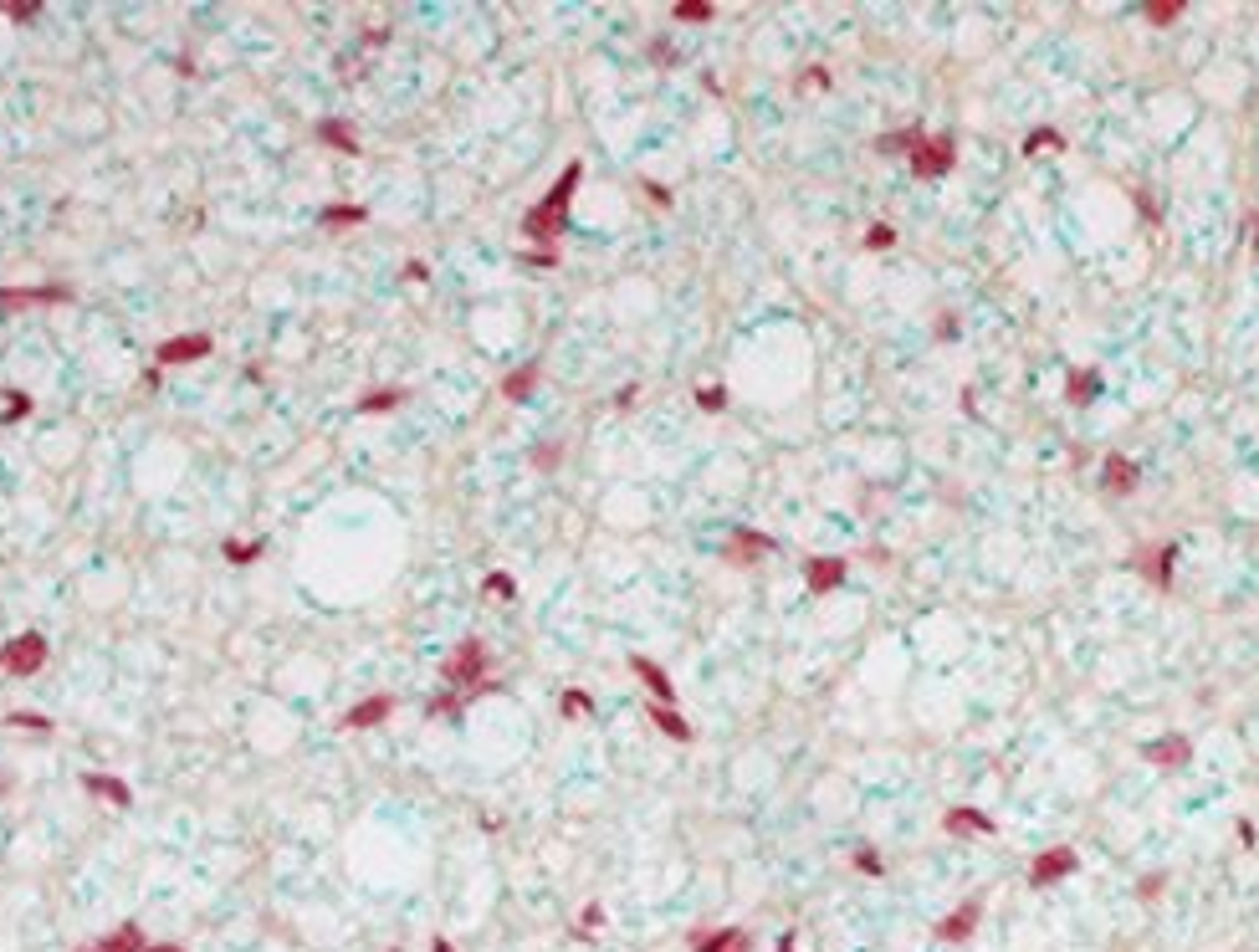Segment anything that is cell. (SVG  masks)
Wrapping results in <instances>:
<instances>
[{
  "label": "cell",
  "instance_id": "6da1fadb",
  "mask_svg": "<svg viewBox=\"0 0 1259 952\" xmlns=\"http://www.w3.org/2000/svg\"><path fill=\"white\" fill-rule=\"evenodd\" d=\"M578 180H584V165L574 159V165L559 174V185H553V190L523 216V236H527V241H559V236H563V225H569V200L578 190Z\"/></svg>",
  "mask_w": 1259,
  "mask_h": 952
},
{
  "label": "cell",
  "instance_id": "7a4b0ae2",
  "mask_svg": "<svg viewBox=\"0 0 1259 952\" xmlns=\"http://www.w3.org/2000/svg\"><path fill=\"white\" fill-rule=\"evenodd\" d=\"M446 681L451 686H466V696H492V692H502L492 676H487V645L482 641H461L456 650H451Z\"/></svg>",
  "mask_w": 1259,
  "mask_h": 952
},
{
  "label": "cell",
  "instance_id": "3957f363",
  "mask_svg": "<svg viewBox=\"0 0 1259 952\" xmlns=\"http://www.w3.org/2000/svg\"><path fill=\"white\" fill-rule=\"evenodd\" d=\"M0 666H6L10 676H36L46 666V635H16V641H6V650H0Z\"/></svg>",
  "mask_w": 1259,
  "mask_h": 952
},
{
  "label": "cell",
  "instance_id": "277c9868",
  "mask_svg": "<svg viewBox=\"0 0 1259 952\" xmlns=\"http://www.w3.org/2000/svg\"><path fill=\"white\" fill-rule=\"evenodd\" d=\"M906 165H912L916 180H942L952 169V139H927L922 133V144L906 154Z\"/></svg>",
  "mask_w": 1259,
  "mask_h": 952
},
{
  "label": "cell",
  "instance_id": "5b68a950",
  "mask_svg": "<svg viewBox=\"0 0 1259 952\" xmlns=\"http://www.w3.org/2000/svg\"><path fill=\"white\" fill-rule=\"evenodd\" d=\"M1080 866V855L1070 845H1050L1044 855H1035V866H1029V886L1035 891H1044V886H1055V881H1065V875H1075Z\"/></svg>",
  "mask_w": 1259,
  "mask_h": 952
},
{
  "label": "cell",
  "instance_id": "8992f818",
  "mask_svg": "<svg viewBox=\"0 0 1259 952\" xmlns=\"http://www.w3.org/2000/svg\"><path fill=\"white\" fill-rule=\"evenodd\" d=\"M210 333H180V338H165V344L154 348V364L159 369H169V364H200V359H210Z\"/></svg>",
  "mask_w": 1259,
  "mask_h": 952
},
{
  "label": "cell",
  "instance_id": "52a82bcc",
  "mask_svg": "<svg viewBox=\"0 0 1259 952\" xmlns=\"http://www.w3.org/2000/svg\"><path fill=\"white\" fill-rule=\"evenodd\" d=\"M978 922H984V901L973 896V901H963L958 911H948V917L937 922V932H931V937H937V943H967V937L978 932Z\"/></svg>",
  "mask_w": 1259,
  "mask_h": 952
},
{
  "label": "cell",
  "instance_id": "ba28073f",
  "mask_svg": "<svg viewBox=\"0 0 1259 952\" xmlns=\"http://www.w3.org/2000/svg\"><path fill=\"white\" fill-rule=\"evenodd\" d=\"M72 303L67 287H0V308H62Z\"/></svg>",
  "mask_w": 1259,
  "mask_h": 952
},
{
  "label": "cell",
  "instance_id": "9c48e42d",
  "mask_svg": "<svg viewBox=\"0 0 1259 952\" xmlns=\"http://www.w3.org/2000/svg\"><path fill=\"white\" fill-rule=\"evenodd\" d=\"M395 717V696L380 692V696H369V701H359V707H348V717H344V732H369V728H380V722Z\"/></svg>",
  "mask_w": 1259,
  "mask_h": 952
},
{
  "label": "cell",
  "instance_id": "30bf717a",
  "mask_svg": "<svg viewBox=\"0 0 1259 952\" xmlns=\"http://www.w3.org/2000/svg\"><path fill=\"white\" fill-rule=\"evenodd\" d=\"M727 563H737V569H748V563H758L763 554H773V538L768 533H753V528H737L733 538H727Z\"/></svg>",
  "mask_w": 1259,
  "mask_h": 952
},
{
  "label": "cell",
  "instance_id": "8fae6325",
  "mask_svg": "<svg viewBox=\"0 0 1259 952\" xmlns=\"http://www.w3.org/2000/svg\"><path fill=\"white\" fill-rule=\"evenodd\" d=\"M1173 563H1178V543H1162V548H1152V554L1137 558V573L1152 579L1157 589H1173Z\"/></svg>",
  "mask_w": 1259,
  "mask_h": 952
},
{
  "label": "cell",
  "instance_id": "7c38bea8",
  "mask_svg": "<svg viewBox=\"0 0 1259 952\" xmlns=\"http://www.w3.org/2000/svg\"><path fill=\"white\" fill-rule=\"evenodd\" d=\"M1142 758L1157 763V768H1188V763H1193V743H1188V737H1162V743L1142 748Z\"/></svg>",
  "mask_w": 1259,
  "mask_h": 952
},
{
  "label": "cell",
  "instance_id": "4fadbf2b",
  "mask_svg": "<svg viewBox=\"0 0 1259 952\" xmlns=\"http://www.w3.org/2000/svg\"><path fill=\"white\" fill-rule=\"evenodd\" d=\"M942 830L948 835H958V840H967V835H993V820L984 809H967V804H958V809H948L942 814Z\"/></svg>",
  "mask_w": 1259,
  "mask_h": 952
},
{
  "label": "cell",
  "instance_id": "5bb4252c",
  "mask_svg": "<svg viewBox=\"0 0 1259 952\" xmlns=\"http://www.w3.org/2000/svg\"><path fill=\"white\" fill-rule=\"evenodd\" d=\"M1101 482L1111 486L1116 497H1126V492H1137V486H1142V467H1137V461H1126V456H1106Z\"/></svg>",
  "mask_w": 1259,
  "mask_h": 952
},
{
  "label": "cell",
  "instance_id": "9a60e30c",
  "mask_svg": "<svg viewBox=\"0 0 1259 952\" xmlns=\"http://www.w3.org/2000/svg\"><path fill=\"white\" fill-rule=\"evenodd\" d=\"M804 579H809L814 594H829V589L845 584V558H809L804 563Z\"/></svg>",
  "mask_w": 1259,
  "mask_h": 952
},
{
  "label": "cell",
  "instance_id": "2e32d148",
  "mask_svg": "<svg viewBox=\"0 0 1259 952\" xmlns=\"http://www.w3.org/2000/svg\"><path fill=\"white\" fill-rule=\"evenodd\" d=\"M630 671L640 676V681L650 686V692H656V707H671L676 701V686H671V676H665L656 661H646V656H630Z\"/></svg>",
  "mask_w": 1259,
  "mask_h": 952
},
{
  "label": "cell",
  "instance_id": "e0dca14e",
  "mask_svg": "<svg viewBox=\"0 0 1259 952\" xmlns=\"http://www.w3.org/2000/svg\"><path fill=\"white\" fill-rule=\"evenodd\" d=\"M82 784H87V794L108 799V804H118V809H129V804H133V788L123 784L118 773H82Z\"/></svg>",
  "mask_w": 1259,
  "mask_h": 952
},
{
  "label": "cell",
  "instance_id": "ac0fdd59",
  "mask_svg": "<svg viewBox=\"0 0 1259 952\" xmlns=\"http://www.w3.org/2000/svg\"><path fill=\"white\" fill-rule=\"evenodd\" d=\"M318 139L328 144V149H338V154H359V133L348 129V123H338V118H323L318 123Z\"/></svg>",
  "mask_w": 1259,
  "mask_h": 952
},
{
  "label": "cell",
  "instance_id": "d6986e66",
  "mask_svg": "<svg viewBox=\"0 0 1259 952\" xmlns=\"http://www.w3.org/2000/svg\"><path fill=\"white\" fill-rule=\"evenodd\" d=\"M144 947H149V937L138 932L133 922H123L118 932H108L103 943H98V952H144Z\"/></svg>",
  "mask_w": 1259,
  "mask_h": 952
},
{
  "label": "cell",
  "instance_id": "ffe728a7",
  "mask_svg": "<svg viewBox=\"0 0 1259 952\" xmlns=\"http://www.w3.org/2000/svg\"><path fill=\"white\" fill-rule=\"evenodd\" d=\"M650 722H656L671 743H691V737H697V732H691V722L682 717V712H671V707H650Z\"/></svg>",
  "mask_w": 1259,
  "mask_h": 952
},
{
  "label": "cell",
  "instance_id": "44dd1931",
  "mask_svg": "<svg viewBox=\"0 0 1259 952\" xmlns=\"http://www.w3.org/2000/svg\"><path fill=\"white\" fill-rule=\"evenodd\" d=\"M1095 395H1101V374H1095V369L1070 374V384H1065V399H1070V405H1091Z\"/></svg>",
  "mask_w": 1259,
  "mask_h": 952
},
{
  "label": "cell",
  "instance_id": "7402d4cb",
  "mask_svg": "<svg viewBox=\"0 0 1259 952\" xmlns=\"http://www.w3.org/2000/svg\"><path fill=\"white\" fill-rule=\"evenodd\" d=\"M221 554H225V563H236V569H251V563L261 558V538H225Z\"/></svg>",
  "mask_w": 1259,
  "mask_h": 952
},
{
  "label": "cell",
  "instance_id": "603a6c76",
  "mask_svg": "<svg viewBox=\"0 0 1259 952\" xmlns=\"http://www.w3.org/2000/svg\"><path fill=\"white\" fill-rule=\"evenodd\" d=\"M405 399H410V390H374V395L359 399V415H389V410H399Z\"/></svg>",
  "mask_w": 1259,
  "mask_h": 952
},
{
  "label": "cell",
  "instance_id": "cb8c5ba5",
  "mask_svg": "<svg viewBox=\"0 0 1259 952\" xmlns=\"http://www.w3.org/2000/svg\"><path fill=\"white\" fill-rule=\"evenodd\" d=\"M538 390V364H523V369H512L507 379H502V395L507 399H527Z\"/></svg>",
  "mask_w": 1259,
  "mask_h": 952
},
{
  "label": "cell",
  "instance_id": "d4e9b609",
  "mask_svg": "<svg viewBox=\"0 0 1259 952\" xmlns=\"http://www.w3.org/2000/svg\"><path fill=\"white\" fill-rule=\"evenodd\" d=\"M916 144H922V129H896V133H880L876 139L880 154H912Z\"/></svg>",
  "mask_w": 1259,
  "mask_h": 952
},
{
  "label": "cell",
  "instance_id": "484cf974",
  "mask_svg": "<svg viewBox=\"0 0 1259 952\" xmlns=\"http://www.w3.org/2000/svg\"><path fill=\"white\" fill-rule=\"evenodd\" d=\"M369 210L364 205H323V225H364Z\"/></svg>",
  "mask_w": 1259,
  "mask_h": 952
},
{
  "label": "cell",
  "instance_id": "4316f807",
  "mask_svg": "<svg viewBox=\"0 0 1259 952\" xmlns=\"http://www.w3.org/2000/svg\"><path fill=\"white\" fill-rule=\"evenodd\" d=\"M1039 149H1055V154H1065V133H1055V129L1029 133V139H1024V159H1029V154H1039Z\"/></svg>",
  "mask_w": 1259,
  "mask_h": 952
},
{
  "label": "cell",
  "instance_id": "83f0119b",
  "mask_svg": "<svg viewBox=\"0 0 1259 952\" xmlns=\"http://www.w3.org/2000/svg\"><path fill=\"white\" fill-rule=\"evenodd\" d=\"M671 16H676V21H686V26H691V21L701 26V21H712V6H707V0H676Z\"/></svg>",
  "mask_w": 1259,
  "mask_h": 952
},
{
  "label": "cell",
  "instance_id": "f1b7e54d",
  "mask_svg": "<svg viewBox=\"0 0 1259 952\" xmlns=\"http://www.w3.org/2000/svg\"><path fill=\"white\" fill-rule=\"evenodd\" d=\"M27 415H31V395L6 390V410H0V420H6V425H16V420H27Z\"/></svg>",
  "mask_w": 1259,
  "mask_h": 952
},
{
  "label": "cell",
  "instance_id": "f546056e",
  "mask_svg": "<svg viewBox=\"0 0 1259 952\" xmlns=\"http://www.w3.org/2000/svg\"><path fill=\"white\" fill-rule=\"evenodd\" d=\"M1182 16V0H1152L1147 6V21L1152 26H1173V21Z\"/></svg>",
  "mask_w": 1259,
  "mask_h": 952
},
{
  "label": "cell",
  "instance_id": "4dcf8cb0",
  "mask_svg": "<svg viewBox=\"0 0 1259 952\" xmlns=\"http://www.w3.org/2000/svg\"><path fill=\"white\" fill-rule=\"evenodd\" d=\"M0 10H6L10 21H36L42 16V0H0Z\"/></svg>",
  "mask_w": 1259,
  "mask_h": 952
},
{
  "label": "cell",
  "instance_id": "1f68e13d",
  "mask_svg": "<svg viewBox=\"0 0 1259 952\" xmlns=\"http://www.w3.org/2000/svg\"><path fill=\"white\" fill-rule=\"evenodd\" d=\"M10 728H27V732H52V717H42V712H10Z\"/></svg>",
  "mask_w": 1259,
  "mask_h": 952
},
{
  "label": "cell",
  "instance_id": "d6a6232c",
  "mask_svg": "<svg viewBox=\"0 0 1259 952\" xmlns=\"http://www.w3.org/2000/svg\"><path fill=\"white\" fill-rule=\"evenodd\" d=\"M559 707H563V717H584V712L594 707V701H589V692H578V686H569V692H563V701H559Z\"/></svg>",
  "mask_w": 1259,
  "mask_h": 952
},
{
  "label": "cell",
  "instance_id": "836d02e7",
  "mask_svg": "<svg viewBox=\"0 0 1259 952\" xmlns=\"http://www.w3.org/2000/svg\"><path fill=\"white\" fill-rule=\"evenodd\" d=\"M487 594L492 599H518V584H512V573H487Z\"/></svg>",
  "mask_w": 1259,
  "mask_h": 952
},
{
  "label": "cell",
  "instance_id": "e575fe53",
  "mask_svg": "<svg viewBox=\"0 0 1259 952\" xmlns=\"http://www.w3.org/2000/svg\"><path fill=\"white\" fill-rule=\"evenodd\" d=\"M594 926H604V907H599V901H589L584 917H578V932H574V937H578V943H589V932H594Z\"/></svg>",
  "mask_w": 1259,
  "mask_h": 952
},
{
  "label": "cell",
  "instance_id": "d590c367",
  "mask_svg": "<svg viewBox=\"0 0 1259 952\" xmlns=\"http://www.w3.org/2000/svg\"><path fill=\"white\" fill-rule=\"evenodd\" d=\"M697 405L707 410V415H717V410H727V390L722 384H707V390H697Z\"/></svg>",
  "mask_w": 1259,
  "mask_h": 952
},
{
  "label": "cell",
  "instance_id": "8d00e7d4",
  "mask_svg": "<svg viewBox=\"0 0 1259 952\" xmlns=\"http://www.w3.org/2000/svg\"><path fill=\"white\" fill-rule=\"evenodd\" d=\"M456 707H461V696H456V692H440V696L425 701V717H451Z\"/></svg>",
  "mask_w": 1259,
  "mask_h": 952
},
{
  "label": "cell",
  "instance_id": "74e56055",
  "mask_svg": "<svg viewBox=\"0 0 1259 952\" xmlns=\"http://www.w3.org/2000/svg\"><path fill=\"white\" fill-rule=\"evenodd\" d=\"M891 241H896V231H891V225H886V220H876V225H871V231H865V246H871V252H886V246H891Z\"/></svg>",
  "mask_w": 1259,
  "mask_h": 952
},
{
  "label": "cell",
  "instance_id": "f35d334b",
  "mask_svg": "<svg viewBox=\"0 0 1259 952\" xmlns=\"http://www.w3.org/2000/svg\"><path fill=\"white\" fill-rule=\"evenodd\" d=\"M717 952H753V937L742 932V926H733V932H727V943L717 947Z\"/></svg>",
  "mask_w": 1259,
  "mask_h": 952
},
{
  "label": "cell",
  "instance_id": "ab89813d",
  "mask_svg": "<svg viewBox=\"0 0 1259 952\" xmlns=\"http://www.w3.org/2000/svg\"><path fill=\"white\" fill-rule=\"evenodd\" d=\"M855 871H865V875H880L886 866H880V855H876V850H855Z\"/></svg>",
  "mask_w": 1259,
  "mask_h": 952
},
{
  "label": "cell",
  "instance_id": "60d3db41",
  "mask_svg": "<svg viewBox=\"0 0 1259 952\" xmlns=\"http://www.w3.org/2000/svg\"><path fill=\"white\" fill-rule=\"evenodd\" d=\"M1162 891H1167V875H1147V881L1137 886V896H1142V901H1157Z\"/></svg>",
  "mask_w": 1259,
  "mask_h": 952
},
{
  "label": "cell",
  "instance_id": "b9f144b4",
  "mask_svg": "<svg viewBox=\"0 0 1259 952\" xmlns=\"http://www.w3.org/2000/svg\"><path fill=\"white\" fill-rule=\"evenodd\" d=\"M559 461H563V446H543V450H538V456H533V467L553 471V467H559Z\"/></svg>",
  "mask_w": 1259,
  "mask_h": 952
},
{
  "label": "cell",
  "instance_id": "7bdbcfd3",
  "mask_svg": "<svg viewBox=\"0 0 1259 952\" xmlns=\"http://www.w3.org/2000/svg\"><path fill=\"white\" fill-rule=\"evenodd\" d=\"M527 267H559V252H523Z\"/></svg>",
  "mask_w": 1259,
  "mask_h": 952
},
{
  "label": "cell",
  "instance_id": "ee69618b",
  "mask_svg": "<svg viewBox=\"0 0 1259 952\" xmlns=\"http://www.w3.org/2000/svg\"><path fill=\"white\" fill-rule=\"evenodd\" d=\"M804 87H829V72L825 67H809V72H804Z\"/></svg>",
  "mask_w": 1259,
  "mask_h": 952
},
{
  "label": "cell",
  "instance_id": "f6af8a7d",
  "mask_svg": "<svg viewBox=\"0 0 1259 952\" xmlns=\"http://www.w3.org/2000/svg\"><path fill=\"white\" fill-rule=\"evenodd\" d=\"M646 195H650V200H656V205H671V190H665V185H656V180H650V185H646Z\"/></svg>",
  "mask_w": 1259,
  "mask_h": 952
},
{
  "label": "cell",
  "instance_id": "bcb514c9",
  "mask_svg": "<svg viewBox=\"0 0 1259 952\" xmlns=\"http://www.w3.org/2000/svg\"><path fill=\"white\" fill-rule=\"evenodd\" d=\"M405 277H410V282H425L431 272H425V261H405Z\"/></svg>",
  "mask_w": 1259,
  "mask_h": 952
},
{
  "label": "cell",
  "instance_id": "7dc6e473",
  "mask_svg": "<svg viewBox=\"0 0 1259 952\" xmlns=\"http://www.w3.org/2000/svg\"><path fill=\"white\" fill-rule=\"evenodd\" d=\"M778 952H799V932H784V937H778Z\"/></svg>",
  "mask_w": 1259,
  "mask_h": 952
},
{
  "label": "cell",
  "instance_id": "c3c4849f",
  "mask_svg": "<svg viewBox=\"0 0 1259 952\" xmlns=\"http://www.w3.org/2000/svg\"><path fill=\"white\" fill-rule=\"evenodd\" d=\"M431 952H456V947H451L446 937H435V943H431Z\"/></svg>",
  "mask_w": 1259,
  "mask_h": 952
},
{
  "label": "cell",
  "instance_id": "681fc988",
  "mask_svg": "<svg viewBox=\"0 0 1259 952\" xmlns=\"http://www.w3.org/2000/svg\"><path fill=\"white\" fill-rule=\"evenodd\" d=\"M144 952H185V947H174V943H159V947H144Z\"/></svg>",
  "mask_w": 1259,
  "mask_h": 952
},
{
  "label": "cell",
  "instance_id": "f907efd6",
  "mask_svg": "<svg viewBox=\"0 0 1259 952\" xmlns=\"http://www.w3.org/2000/svg\"><path fill=\"white\" fill-rule=\"evenodd\" d=\"M78 952H98V947H78Z\"/></svg>",
  "mask_w": 1259,
  "mask_h": 952
},
{
  "label": "cell",
  "instance_id": "816d5d0a",
  "mask_svg": "<svg viewBox=\"0 0 1259 952\" xmlns=\"http://www.w3.org/2000/svg\"><path fill=\"white\" fill-rule=\"evenodd\" d=\"M389 952H399V947H389Z\"/></svg>",
  "mask_w": 1259,
  "mask_h": 952
}]
</instances>
